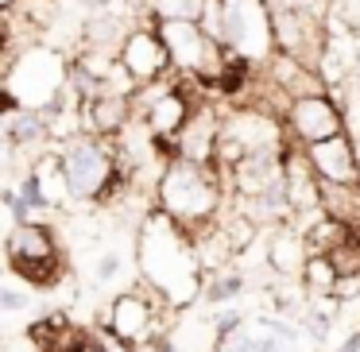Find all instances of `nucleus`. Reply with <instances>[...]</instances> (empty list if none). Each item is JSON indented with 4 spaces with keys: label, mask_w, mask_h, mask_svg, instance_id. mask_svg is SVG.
Returning a JSON list of instances; mask_svg holds the SVG:
<instances>
[{
    "label": "nucleus",
    "mask_w": 360,
    "mask_h": 352,
    "mask_svg": "<svg viewBox=\"0 0 360 352\" xmlns=\"http://www.w3.org/2000/svg\"><path fill=\"white\" fill-rule=\"evenodd\" d=\"M198 244L190 240V233L171 221L167 213L148 217L140 233V263L148 282L155 287V294H163L167 302L182 306L198 294V267L202 259L194 256Z\"/></svg>",
    "instance_id": "f257e3e1"
},
{
    "label": "nucleus",
    "mask_w": 360,
    "mask_h": 352,
    "mask_svg": "<svg viewBox=\"0 0 360 352\" xmlns=\"http://www.w3.org/2000/svg\"><path fill=\"white\" fill-rule=\"evenodd\" d=\"M221 182H225V171L217 163H194V159L174 155L171 163L159 174V213H167L171 221H179L190 236L205 233V228L217 225L221 213Z\"/></svg>",
    "instance_id": "f03ea898"
},
{
    "label": "nucleus",
    "mask_w": 360,
    "mask_h": 352,
    "mask_svg": "<svg viewBox=\"0 0 360 352\" xmlns=\"http://www.w3.org/2000/svg\"><path fill=\"white\" fill-rule=\"evenodd\" d=\"M58 155H63V167H66L70 197H82V202L105 197L112 190V182L120 178L117 151H112V143L101 140V136H86V132L70 136Z\"/></svg>",
    "instance_id": "7ed1b4c3"
},
{
    "label": "nucleus",
    "mask_w": 360,
    "mask_h": 352,
    "mask_svg": "<svg viewBox=\"0 0 360 352\" xmlns=\"http://www.w3.org/2000/svg\"><path fill=\"white\" fill-rule=\"evenodd\" d=\"M287 120V136H295V143L310 148V143H321L329 136L345 132V105L333 97V89H314V93H302L287 105L283 112Z\"/></svg>",
    "instance_id": "20e7f679"
},
{
    "label": "nucleus",
    "mask_w": 360,
    "mask_h": 352,
    "mask_svg": "<svg viewBox=\"0 0 360 352\" xmlns=\"http://www.w3.org/2000/svg\"><path fill=\"white\" fill-rule=\"evenodd\" d=\"M4 248H8L12 271H20L24 279H32V282H43V287L55 282V275H58V248H55V236H51L47 225H35V221L12 225Z\"/></svg>",
    "instance_id": "39448f33"
},
{
    "label": "nucleus",
    "mask_w": 360,
    "mask_h": 352,
    "mask_svg": "<svg viewBox=\"0 0 360 352\" xmlns=\"http://www.w3.org/2000/svg\"><path fill=\"white\" fill-rule=\"evenodd\" d=\"M120 66H124L140 86H151V82L174 74L171 51H167L159 27H132V35H128L124 47H120Z\"/></svg>",
    "instance_id": "423d86ee"
},
{
    "label": "nucleus",
    "mask_w": 360,
    "mask_h": 352,
    "mask_svg": "<svg viewBox=\"0 0 360 352\" xmlns=\"http://www.w3.org/2000/svg\"><path fill=\"white\" fill-rule=\"evenodd\" d=\"M314 171L321 182H337V186H360V159H356V143L349 140V132L329 136L321 143L306 148Z\"/></svg>",
    "instance_id": "0eeeda50"
},
{
    "label": "nucleus",
    "mask_w": 360,
    "mask_h": 352,
    "mask_svg": "<svg viewBox=\"0 0 360 352\" xmlns=\"http://www.w3.org/2000/svg\"><path fill=\"white\" fill-rule=\"evenodd\" d=\"M136 117L132 97L112 93V89H101L97 97H86L82 101V132L86 136H101V140H117Z\"/></svg>",
    "instance_id": "6e6552de"
},
{
    "label": "nucleus",
    "mask_w": 360,
    "mask_h": 352,
    "mask_svg": "<svg viewBox=\"0 0 360 352\" xmlns=\"http://www.w3.org/2000/svg\"><path fill=\"white\" fill-rule=\"evenodd\" d=\"M151 325H155V310H151V302L140 294V290H128V294H120L117 302H112V313H109V329L120 337V341H143V337L151 333Z\"/></svg>",
    "instance_id": "1a4fd4ad"
},
{
    "label": "nucleus",
    "mask_w": 360,
    "mask_h": 352,
    "mask_svg": "<svg viewBox=\"0 0 360 352\" xmlns=\"http://www.w3.org/2000/svg\"><path fill=\"white\" fill-rule=\"evenodd\" d=\"M302 279H306V290H310L314 298H333L337 290V279H341V271H337V263L329 256H310L302 267Z\"/></svg>",
    "instance_id": "9d476101"
},
{
    "label": "nucleus",
    "mask_w": 360,
    "mask_h": 352,
    "mask_svg": "<svg viewBox=\"0 0 360 352\" xmlns=\"http://www.w3.org/2000/svg\"><path fill=\"white\" fill-rule=\"evenodd\" d=\"M210 0H148V16L151 20H190L202 24Z\"/></svg>",
    "instance_id": "9b49d317"
},
{
    "label": "nucleus",
    "mask_w": 360,
    "mask_h": 352,
    "mask_svg": "<svg viewBox=\"0 0 360 352\" xmlns=\"http://www.w3.org/2000/svg\"><path fill=\"white\" fill-rule=\"evenodd\" d=\"M240 290H244L240 275H225V279H217V282L205 287V298H210V302H229V298H236Z\"/></svg>",
    "instance_id": "f8f14e48"
},
{
    "label": "nucleus",
    "mask_w": 360,
    "mask_h": 352,
    "mask_svg": "<svg viewBox=\"0 0 360 352\" xmlns=\"http://www.w3.org/2000/svg\"><path fill=\"white\" fill-rule=\"evenodd\" d=\"M259 348V341L256 337H248V329H236V333H229V337H221V352H256Z\"/></svg>",
    "instance_id": "ddd939ff"
},
{
    "label": "nucleus",
    "mask_w": 360,
    "mask_h": 352,
    "mask_svg": "<svg viewBox=\"0 0 360 352\" xmlns=\"http://www.w3.org/2000/svg\"><path fill=\"white\" fill-rule=\"evenodd\" d=\"M333 298L341 306H349L352 298H360V271H352V275H341L337 279V290H333Z\"/></svg>",
    "instance_id": "4468645a"
},
{
    "label": "nucleus",
    "mask_w": 360,
    "mask_h": 352,
    "mask_svg": "<svg viewBox=\"0 0 360 352\" xmlns=\"http://www.w3.org/2000/svg\"><path fill=\"white\" fill-rule=\"evenodd\" d=\"M264 329H267V333H275V337H279L283 344H295V341H298V329H290L287 321H275V318H264Z\"/></svg>",
    "instance_id": "2eb2a0df"
},
{
    "label": "nucleus",
    "mask_w": 360,
    "mask_h": 352,
    "mask_svg": "<svg viewBox=\"0 0 360 352\" xmlns=\"http://www.w3.org/2000/svg\"><path fill=\"white\" fill-rule=\"evenodd\" d=\"M117 271H120V256H117V252H105V256H101V263H97V279H101V282H109Z\"/></svg>",
    "instance_id": "dca6fc26"
},
{
    "label": "nucleus",
    "mask_w": 360,
    "mask_h": 352,
    "mask_svg": "<svg viewBox=\"0 0 360 352\" xmlns=\"http://www.w3.org/2000/svg\"><path fill=\"white\" fill-rule=\"evenodd\" d=\"M0 306H4V310H24V306H32V298L16 294V290H4V294H0Z\"/></svg>",
    "instance_id": "f3484780"
},
{
    "label": "nucleus",
    "mask_w": 360,
    "mask_h": 352,
    "mask_svg": "<svg viewBox=\"0 0 360 352\" xmlns=\"http://www.w3.org/2000/svg\"><path fill=\"white\" fill-rule=\"evenodd\" d=\"M341 352H360V333H352L349 341L341 344Z\"/></svg>",
    "instance_id": "a211bd4d"
},
{
    "label": "nucleus",
    "mask_w": 360,
    "mask_h": 352,
    "mask_svg": "<svg viewBox=\"0 0 360 352\" xmlns=\"http://www.w3.org/2000/svg\"><path fill=\"white\" fill-rule=\"evenodd\" d=\"M0 8H4V12H12V8H20V4H16V0H0Z\"/></svg>",
    "instance_id": "6ab92c4d"
}]
</instances>
